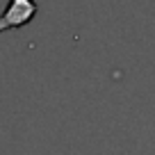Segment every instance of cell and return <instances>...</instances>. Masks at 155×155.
<instances>
[{
    "instance_id": "obj_1",
    "label": "cell",
    "mask_w": 155,
    "mask_h": 155,
    "mask_svg": "<svg viewBox=\"0 0 155 155\" xmlns=\"http://www.w3.org/2000/svg\"><path fill=\"white\" fill-rule=\"evenodd\" d=\"M39 5L34 0H12L2 14H0V30L7 28H21V25L30 23L37 14Z\"/></svg>"
}]
</instances>
